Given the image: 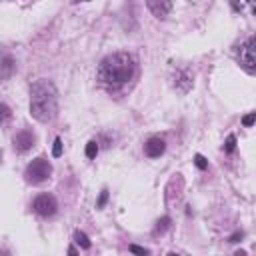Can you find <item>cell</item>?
I'll list each match as a JSON object with an SVG mask.
<instances>
[{"label":"cell","instance_id":"cell-1","mask_svg":"<svg viewBox=\"0 0 256 256\" xmlns=\"http://www.w3.org/2000/svg\"><path fill=\"white\" fill-rule=\"evenodd\" d=\"M136 76V60L128 52H114L98 66V82L110 90L124 88Z\"/></svg>","mask_w":256,"mask_h":256},{"label":"cell","instance_id":"cell-2","mask_svg":"<svg viewBox=\"0 0 256 256\" xmlns=\"http://www.w3.org/2000/svg\"><path fill=\"white\" fill-rule=\"evenodd\" d=\"M30 114L40 122H52L58 116V92L50 80H36L30 86Z\"/></svg>","mask_w":256,"mask_h":256},{"label":"cell","instance_id":"cell-3","mask_svg":"<svg viewBox=\"0 0 256 256\" xmlns=\"http://www.w3.org/2000/svg\"><path fill=\"white\" fill-rule=\"evenodd\" d=\"M50 174H52V166L44 158H34L24 170L26 182H30V184H42L50 178Z\"/></svg>","mask_w":256,"mask_h":256},{"label":"cell","instance_id":"cell-4","mask_svg":"<svg viewBox=\"0 0 256 256\" xmlns=\"http://www.w3.org/2000/svg\"><path fill=\"white\" fill-rule=\"evenodd\" d=\"M238 62H240V66H242L248 74H254V72H256V38H254V36H250V38L240 46Z\"/></svg>","mask_w":256,"mask_h":256},{"label":"cell","instance_id":"cell-5","mask_svg":"<svg viewBox=\"0 0 256 256\" xmlns=\"http://www.w3.org/2000/svg\"><path fill=\"white\" fill-rule=\"evenodd\" d=\"M32 210H34L38 216L48 218V216H54V214H56V210H58V202H56V198L50 196V194H40V196L34 198V202H32Z\"/></svg>","mask_w":256,"mask_h":256},{"label":"cell","instance_id":"cell-6","mask_svg":"<svg viewBox=\"0 0 256 256\" xmlns=\"http://www.w3.org/2000/svg\"><path fill=\"white\" fill-rule=\"evenodd\" d=\"M34 142H36V138H34V134L28 132V130L18 132V134L14 136V140H12L16 152H28V150L34 146Z\"/></svg>","mask_w":256,"mask_h":256},{"label":"cell","instance_id":"cell-7","mask_svg":"<svg viewBox=\"0 0 256 256\" xmlns=\"http://www.w3.org/2000/svg\"><path fill=\"white\" fill-rule=\"evenodd\" d=\"M146 6L156 18H166L172 10V0H146Z\"/></svg>","mask_w":256,"mask_h":256},{"label":"cell","instance_id":"cell-8","mask_svg":"<svg viewBox=\"0 0 256 256\" xmlns=\"http://www.w3.org/2000/svg\"><path fill=\"white\" fill-rule=\"evenodd\" d=\"M164 150H166V142H164L162 138H158V136L150 138V140L144 144V152H146V156H150V158H158V156H162Z\"/></svg>","mask_w":256,"mask_h":256},{"label":"cell","instance_id":"cell-9","mask_svg":"<svg viewBox=\"0 0 256 256\" xmlns=\"http://www.w3.org/2000/svg\"><path fill=\"white\" fill-rule=\"evenodd\" d=\"M174 86L180 92H188L192 88V74L188 70H176V74H174Z\"/></svg>","mask_w":256,"mask_h":256},{"label":"cell","instance_id":"cell-10","mask_svg":"<svg viewBox=\"0 0 256 256\" xmlns=\"http://www.w3.org/2000/svg\"><path fill=\"white\" fill-rule=\"evenodd\" d=\"M230 6L234 12H240V14H254V8H256V0H230Z\"/></svg>","mask_w":256,"mask_h":256},{"label":"cell","instance_id":"cell-11","mask_svg":"<svg viewBox=\"0 0 256 256\" xmlns=\"http://www.w3.org/2000/svg\"><path fill=\"white\" fill-rule=\"evenodd\" d=\"M74 240H76V244H78L80 248H84V250H88V248H90V240H88V236H86L84 232L76 230V232H74Z\"/></svg>","mask_w":256,"mask_h":256},{"label":"cell","instance_id":"cell-12","mask_svg":"<svg viewBox=\"0 0 256 256\" xmlns=\"http://www.w3.org/2000/svg\"><path fill=\"white\" fill-rule=\"evenodd\" d=\"M10 116H12L10 108H8L4 102H0V126H2V124H6V122L10 120Z\"/></svg>","mask_w":256,"mask_h":256},{"label":"cell","instance_id":"cell-13","mask_svg":"<svg viewBox=\"0 0 256 256\" xmlns=\"http://www.w3.org/2000/svg\"><path fill=\"white\" fill-rule=\"evenodd\" d=\"M96 154H98V142L90 140V142L86 144V156H88V158H96Z\"/></svg>","mask_w":256,"mask_h":256},{"label":"cell","instance_id":"cell-14","mask_svg":"<svg viewBox=\"0 0 256 256\" xmlns=\"http://www.w3.org/2000/svg\"><path fill=\"white\" fill-rule=\"evenodd\" d=\"M168 224H170V218H168V216H164V218H160V220L156 222V228H154V234H158V232L162 234V232H164V230L168 228Z\"/></svg>","mask_w":256,"mask_h":256},{"label":"cell","instance_id":"cell-15","mask_svg":"<svg viewBox=\"0 0 256 256\" xmlns=\"http://www.w3.org/2000/svg\"><path fill=\"white\" fill-rule=\"evenodd\" d=\"M234 148H236V136L234 134H230L228 138H226V142H224V152H234Z\"/></svg>","mask_w":256,"mask_h":256},{"label":"cell","instance_id":"cell-16","mask_svg":"<svg viewBox=\"0 0 256 256\" xmlns=\"http://www.w3.org/2000/svg\"><path fill=\"white\" fill-rule=\"evenodd\" d=\"M62 146H64V144H62V140H60V138H56V140H54V146H52V156H54V158L62 156Z\"/></svg>","mask_w":256,"mask_h":256},{"label":"cell","instance_id":"cell-17","mask_svg":"<svg viewBox=\"0 0 256 256\" xmlns=\"http://www.w3.org/2000/svg\"><path fill=\"white\" fill-rule=\"evenodd\" d=\"M194 164H196L200 170H206V168H208V162H206V158H204L202 154H196V156H194Z\"/></svg>","mask_w":256,"mask_h":256},{"label":"cell","instance_id":"cell-18","mask_svg":"<svg viewBox=\"0 0 256 256\" xmlns=\"http://www.w3.org/2000/svg\"><path fill=\"white\" fill-rule=\"evenodd\" d=\"M254 120H256V114H254V112H250L248 116H244V118H242V124H244V126H252V124H254Z\"/></svg>","mask_w":256,"mask_h":256},{"label":"cell","instance_id":"cell-19","mask_svg":"<svg viewBox=\"0 0 256 256\" xmlns=\"http://www.w3.org/2000/svg\"><path fill=\"white\" fill-rule=\"evenodd\" d=\"M106 200H108V192H106V190H102V194H100V198H98L96 206H98V208H102V206L106 204Z\"/></svg>","mask_w":256,"mask_h":256},{"label":"cell","instance_id":"cell-20","mask_svg":"<svg viewBox=\"0 0 256 256\" xmlns=\"http://www.w3.org/2000/svg\"><path fill=\"white\" fill-rule=\"evenodd\" d=\"M130 252H134V254H148V250L146 248H140V246H130Z\"/></svg>","mask_w":256,"mask_h":256},{"label":"cell","instance_id":"cell-21","mask_svg":"<svg viewBox=\"0 0 256 256\" xmlns=\"http://www.w3.org/2000/svg\"><path fill=\"white\" fill-rule=\"evenodd\" d=\"M240 238H242V232H236V234H232V236H230V242H238Z\"/></svg>","mask_w":256,"mask_h":256}]
</instances>
